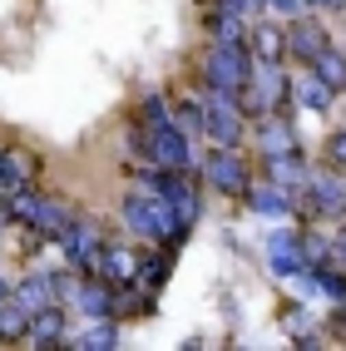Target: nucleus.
I'll return each mask as SVG.
<instances>
[{"instance_id":"obj_1","label":"nucleus","mask_w":346,"mask_h":351,"mask_svg":"<svg viewBox=\"0 0 346 351\" xmlns=\"http://www.w3.org/2000/svg\"><path fill=\"white\" fill-rule=\"evenodd\" d=\"M124 223L134 228V232H144V238H158V243H178L183 232V218H178V208H173V198H164V193H134V198H124Z\"/></svg>"},{"instance_id":"obj_2","label":"nucleus","mask_w":346,"mask_h":351,"mask_svg":"<svg viewBox=\"0 0 346 351\" xmlns=\"http://www.w3.org/2000/svg\"><path fill=\"white\" fill-rule=\"evenodd\" d=\"M247 75H252V50L247 45H213L203 60V80L213 95H227V99H238L243 104V89H247Z\"/></svg>"},{"instance_id":"obj_3","label":"nucleus","mask_w":346,"mask_h":351,"mask_svg":"<svg viewBox=\"0 0 346 351\" xmlns=\"http://www.w3.org/2000/svg\"><path fill=\"white\" fill-rule=\"evenodd\" d=\"M134 144L144 149L158 169H173V173H188V163H193V154H188V144H183V129L173 124V119H158V124H144L134 134Z\"/></svg>"},{"instance_id":"obj_4","label":"nucleus","mask_w":346,"mask_h":351,"mask_svg":"<svg viewBox=\"0 0 346 351\" xmlns=\"http://www.w3.org/2000/svg\"><path fill=\"white\" fill-rule=\"evenodd\" d=\"M287 75L277 69V60H252V75H247V89H243V109L247 114H267L272 104L287 99Z\"/></svg>"},{"instance_id":"obj_5","label":"nucleus","mask_w":346,"mask_h":351,"mask_svg":"<svg viewBox=\"0 0 346 351\" xmlns=\"http://www.w3.org/2000/svg\"><path fill=\"white\" fill-rule=\"evenodd\" d=\"M203 109H208V134H213L223 149H233L238 138H243V104L208 89V95H203Z\"/></svg>"},{"instance_id":"obj_6","label":"nucleus","mask_w":346,"mask_h":351,"mask_svg":"<svg viewBox=\"0 0 346 351\" xmlns=\"http://www.w3.org/2000/svg\"><path fill=\"white\" fill-rule=\"evenodd\" d=\"M203 173H208V183H213L218 193H233V198H243L247 189H252V173L243 169V158L233 154V149H223L218 144V154L203 163Z\"/></svg>"},{"instance_id":"obj_7","label":"nucleus","mask_w":346,"mask_h":351,"mask_svg":"<svg viewBox=\"0 0 346 351\" xmlns=\"http://www.w3.org/2000/svg\"><path fill=\"white\" fill-rule=\"evenodd\" d=\"M267 267L282 272V277L302 272L307 267L302 263V238H297V232H272V238H267Z\"/></svg>"},{"instance_id":"obj_8","label":"nucleus","mask_w":346,"mask_h":351,"mask_svg":"<svg viewBox=\"0 0 346 351\" xmlns=\"http://www.w3.org/2000/svg\"><path fill=\"white\" fill-rule=\"evenodd\" d=\"M247 203H252V213H262V218H282V213H292V189H282V183H252V189L243 193Z\"/></svg>"},{"instance_id":"obj_9","label":"nucleus","mask_w":346,"mask_h":351,"mask_svg":"<svg viewBox=\"0 0 346 351\" xmlns=\"http://www.w3.org/2000/svg\"><path fill=\"white\" fill-rule=\"evenodd\" d=\"M287 50H292L297 60L312 64L321 50H327V30H321L317 20H292V25H287Z\"/></svg>"},{"instance_id":"obj_10","label":"nucleus","mask_w":346,"mask_h":351,"mask_svg":"<svg viewBox=\"0 0 346 351\" xmlns=\"http://www.w3.org/2000/svg\"><path fill=\"white\" fill-rule=\"evenodd\" d=\"M75 297H79V307H84L89 317H114V312H119V292H114V282H104V277L79 282Z\"/></svg>"},{"instance_id":"obj_11","label":"nucleus","mask_w":346,"mask_h":351,"mask_svg":"<svg viewBox=\"0 0 346 351\" xmlns=\"http://www.w3.org/2000/svg\"><path fill=\"white\" fill-rule=\"evenodd\" d=\"M307 193L317 213H346V189L336 173H307Z\"/></svg>"},{"instance_id":"obj_12","label":"nucleus","mask_w":346,"mask_h":351,"mask_svg":"<svg viewBox=\"0 0 346 351\" xmlns=\"http://www.w3.org/2000/svg\"><path fill=\"white\" fill-rule=\"evenodd\" d=\"M30 341H35V346H60V341H64V312L55 307V302L30 317Z\"/></svg>"},{"instance_id":"obj_13","label":"nucleus","mask_w":346,"mask_h":351,"mask_svg":"<svg viewBox=\"0 0 346 351\" xmlns=\"http://www.w3.org/2000/svg\"><path fill=\"white\" fill-rule=\"evenodd\" d=\"M75 228V213H69V203H60V198H45V208H40V218H35V232H45V238H64V232Z\"/></svg>"},{"instance_id":"obj_14","label":"nucleus","mask_w":346,"mask_h":351,"mask_svg":"<svg viewBox=\"0 0 346 351\" xmlns=\"http://www.w3.org/2000/svg\"><path fill=\"white\" fill-rule=\"evenodd\" d=\"M55 297H60V292H55V282H50V277H25V282L15 287V302H20V307H25L30 317H35L40 307H50Z\"/></svg>"},{"instance_id":"obj_15","label":"nucleus","mask_w":346,"mask_h":351,"mask_svg":"<svg viewBox=\"0 0 346 351\" xmlns=\"http://www.w3.org/2000/svg\"><path fill=\"white\" fill-rule=\"evenodd\" d=\"M267 178L282 183V189H297V183H307V163L297 158V149L292 154H272L267 158Z\"/></svg>"},{"instance_id":"obj_16","label":"nucleus","mask_w":346,"mask_h":351,"mask_svg":"<svg viewBox=\"0 0 346 351\" xmlns=\"http://www.w3.org/2000/svg\"><path fill=\"white\" fill-rule=\"evenodd\" d=\"M134 257L124 252V247H104V257H99V277L104 282H114V287H124V282H134Z\"/></svg>"},{"instance_id":"obj_17","label":"nucleus","mask_w":346,"mask_h":351,"mask_svg":"<svg viewBox=\"0 0 346 351\" xmlns=\"http://www.w3.org/2000/svg\"><path fill=\"white\" fill-rule=\"evenodd\" d=\"M247 50H252V60H282L287 35L277 30V25H258V30L247 35Z\"/></svg>"},{"instance_id":"obj_18","label":"nucleus","mask_w":346,"mask_h":351,"mask_svg":"<svg viewBox=\"0 0 346 351\" xmlns=\"http://www.w3.org/2000/svg\"><path fill=\"white\" fill-rule=\"evenodd\" d=\"M312 75H317L321 84H332V89H346V55L327 45V50L312 60Z\"/></svg>"},{"instance_id":"obj_19","label":"nucleus","mask_w":346,"mask_h":351,"mask_svg":"<svg viewBox=\"0 0 346 351\" xmlns=\"http://www.w3.org/2000/svg\"><path fill=\"white\" fill-rule=\"evenodd\" d=\"M20 337H30V312L10 297L0 302V341H20Z\"/></svg>"},{"instance_id":"obj_20","label":"nucleus","mask_w":346,"mask_h":351,"mask_svg":"<svg viewBox=\"0 0 346 351\" xmlns=\"http://www.w3.org/2000/svg\"><path fill=\"white\" fill-rule=\"evenodd\" d=\"M208 30H213V40H223V45H247V30H243V15L238 10H218L213 20H208Z\"/></svg>"},{"instance_id":"obj_21","label":"nucleus","mask_w":346,"mask_h":351,"mask_svg":"<svg viewBox=\"0 0 346 351\" xmlns=\"http://www.w3.org/2000/svg\"><path fill=\"white\" fill-rule=\"evenodd\" d=\"M84 351H114L119 346V326H114V317H95V326L79 337Z\"/></svg>"},{"instance_id":"obj_22","label":"nucleus","mask_w":346,"mask_h":351,"mask_svg":"<svg viewBox=\"0 0 346 351\" xmlns=\"http://www.w3.org/2000/svg\"><path fill=\"white\" fill-rule=\"evenodd\" d=\"M40 208H45V198H40V193L20 189V193H10V203H5V218H15V223H30V228H35Z\"/></svg>"},{"instance_id":"obj_23","label":"nucleus","mask_w":346,"mask_h":351,"mask_svg":"<svg viewBox=\"0 0 346 351\" xmlns=\"http://www.w3.org/2000/svg\"><path fill=\"white\" fill-rule=\"evenodd\" d=\"M302 263L317 272V267H332L336 263V247L327 238H317V232H302Z\"/></svg>"},{"instance_id":"obj_24","label":"nucleus","mask_w":346,"mask_h":351,"mask_svg":"<svg viewBox=\"0 0 346 351\" xmlns=\"http://www.w3.org/2000/svg\"><path fill=\"white\" fill-rule=\"evenodd\" d=\"M258 144H262V154H267V158H272V154H292V129L272 119V124H262Z\"/></svg>"},{"instance_id":"obj_25","label":"nucleus","mask_w":346,"mask_h":351,"mask_svg":"<svg viewBox=\"0 0 346 351\" xmlns=\"http://www.w3.org/2000/svg\"><path fill=\"white\" fill-rule=\"evenodd\" d=\"M332 95H336V89H332V84H321L317 75H307L302 84H297V99H302L307 109H327V104H332Z\"/></svg>"},{"instance_id":"obj_26","label":"nucleus","mask_w":346,"mask_h":351,"mask_svg":"<svg viewBox=\"0 0 346 351\" xmlns=\"http://www.w3.org/2000/svg\"><path fill=\"white\" fill-rule=\"evenodd\" d=\"M312 287H317V292H327V297H336V302H346V277H341V272H332V267H317Z\"/></svg>"},{"instance_id":"obj_27","label":"nucleus","mask_w":346,"mask_h":351,"mask_svg":"<svg viewBox=\"0 0 346 351\" xmlns=\"http://www.w3.org/2000/svg\"><path fill=\"white\" fill-rule=\"evenodd\" d=\"M173 124H178V129H208V109H203V104H178Z\"/></svg>"},{"instance_id":"obj_28","label":"nucleus","mask_w":346,"mask_h":351,"mask_svg":"<svg viewBox=\"0 0 346 351\" xmlns=\"http://www.w3.org/2000/svg\"><path fill=\"white\" fill-rule=\"evenodd\" d=\"M20 189H25V178H20L10 169V158H5V163H0V203H10V193H20Z\"/></svg>"},{"instance_id":"obj_29","label":"nucleus","mask_w":346,"mask_h":351,"mask_svg":"<svg viewBox=\"0 0 346 351\" xmlns=\"http://www.w3.org/2000/svg\"><path fill=\"white\" fill-rule=\"evenodd\" d=\"M5 158H10V169H15L20 178H30V173H35V158H30V154H5Z\"/></svg>"},{"instance_id":"obj_30","label":"nucleus","mask_w":346,"mask_h":351,"mask_svg":"<svg viewBox=\"0 0 346 351\" xmlns=\"http://www.w3.org/2000/svg\"><path fill=\"white\" fill-rule=\"evenodd\" d=\"M332 163H346V129L332 134Z\"/></svg>"},{"instance_id":"obj_31","label":"nucleus","mask_w":346,"mask_h":351,"mask_svg":"<svg viewBox=\"0 0 346 351\" xmlns=\"http://www.w3.org/2000/svg\"><path fill=\"white\" fill-rule=\"evenodd\" d=\"M332 247H336V263H341V267H346V228H341V232H336V243H332Z\"/></svg>"},{"instance_id":"obj_32","label":"nucleus","mask_w":346,"mask_h":351,"mask_svg":"<svg viewBox=\"0 0 346 351\" xmlns=\"http://www.w3.org/2000/svg\"><path fill=\"white\" fill-rule=\"evenodd\" d=\"M262 5H272V10H282V15H292V10H297V0H262Z\"/></svg>"},{"instance_id":"obj_33","label":"nucleus","mask_w":346,"mask_h":351,"mask_svg":"<svg viewBox=\"0 0 346 351\" xmlns=\"http://www.w3.org/2000/svg\"><path fill=\"white\" fill-rule=\"evenodd\" d=\"M307 5H327V10H341L346 0H307Z\"/></svg>"},{"instance_id":"obj_34","label":"nucleus","mask_w":346,"mask_h":351,"mask_svg":"<svg viewBox=\"0 0 346 351\" xmlns=\"http://www.w3.org/2000/svg\"><path fill=\"white\" fill-rule=\"evenodd\" d=\"M10 297H15V292L5 287V277H0V302H10Z\"/></svg>"},{"instance_id":"obj_35","label":"nucleus","mask_w":346,"mask_h":351,"mask_svg":"<svg viewBox=\"0 0 346 351\" xmlns=\"http://www.w3.org/2000/svg\"><path fill=\"white\" fill-rule=\"evenodd\" d=\"M0 163H5V154H0Z\"/></svg>"}]
</instances>
